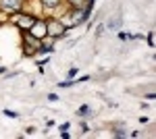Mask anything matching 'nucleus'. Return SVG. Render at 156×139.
<instances>
[{"label":"nucleus","mask_w":156,"mask_h":139,"mask_svg":"<svg viewBox=\"0 0 156 139\" xmlns=\"http://www.w3.org/2000/svg\"><path fill=\"white\" fill-rule=\"evenodd\" d=\"M46 35L58 40L62 35H67V27L60 19H46Z\"/></svg>","instance_id":"1"},{"label":"nucleus","mask_w":156,"mask_h":139,"mask_svg":"<svg viewBox=\"0 0 156 139\" xmlns=\"http://www.w3.org/2000/svg\"><path fill=\"white\" fill-rule=\"evenodd\" d=\"M12 23L17 25L21 31H27L31 25H34V21H36V17L34 15H29V12H21V11H17L15 15H12V19H11Z\"/></svg>","instance_id":"2"},{"label":"nucleus","mask_w":156,"mask_h":139,"mask_svg":"<svg viewBox=\"0 0 156 139\" xmlns=\"http://www.w3.org/2000/svg\"><path fill=\"white\" fill-rule=\"evenodd\" d=\"M27 33L34 35L36 40H42V37H46V19H36L34 25L27 29Z\"/></svg>","instance_id":"3"},{"label":"nucleus","mask_w":156,"mask_h":139,"mask_svg":"<svg viewBox=\"0 0 156 139\" xmlns=\"http://www.w3.org/2000/svg\"><path fill=\"white\" fill-rule=\"evenodd\" d=\"M67 4H69V9L73 11H77V9H94V0H67Z\"/></svg>","instance_id":"4"},{"label":"nucleus","mask_w":156,"mask_h":139,"mask_svg":"<svg viewBox=\"0 0 156 139\" xmlns=\"http://www.w3.org/2000/svg\"><path fill=\"white\" fill-rule=\"evenodd\" d=\"M0 6L6 12H17L21 11V0H0Z\"/></svg>","instance_id":"5"},{"label":"nucleus","mask_w":156,"mask_h":139,"mask_svg":"<svg viewBox=\"0 0 156 139\" xmlns=\"http://www.w3.org/2000/svg\"><path fill=\"white\" fill-rule=\"evenodd\" d=\"M77 116H79V118H90V116H94V108L87 106V104L79 106V108H77Z\"/></svg>","instance_id":"6"},{"label":"nucleus","mask_w":156,"mask_h":139,"mask_svg":"<svg viewBox=\"0 0 156 139\" xmlns=\"http://www.w3.org/2000/svg\"><path fill=\"white\" fill-rule=\"evenodd\" d=\"M40 4H42V9L54 11V9H58L60 4H62V0H40Z\"/></svg>","instance_id":"7"},{"label":"nucleus","mask_w":156,"mask_h":139,"mask_svg":"<svg viewBox=\"0 0 156 139\" xmlns=\"http://www.w3.org/2000/svg\"><path fill=\"white\" fill-rule=\"evenodd\" d=\"M112 135H115V137H127V131H125L123 127H117L115 131H112Z\"/></svg>","instance_id":"8"},{"label":"nucleus","mask_w":156,"mask_h":139,"mask_svg":"<svg viewBox=\"0 0 156 139\" xmlns=\"http://www.w3.org/2000/svg\"><path fill=\"white\" fill-rule=\"evenodd\" d=\"M121 25V17H115L112 21H108V29H117Z\"/></svg>","instance_id":"9"},{"label":"nucleus","mask_w":156,"mask_h":139,"mask_svg":"<svg viewBox=\"0 0 156 139\" xmlns=\"http://www.w3.org/2000/svg\"><path fill=\"white\" fill-rule=\"evenodd\" d=\"M4 116H9V118H19V114L12 112V110H4Z\"/></svg>","instance_id":"10"},{"label":"nucleus","mask_w":156,"mask_h":139,"mask_svg":"<svg viewBox=\"0 0 156 139\" xmlns=\"http://www.w3.org/2000/svg\"><path fill=\"white\" fill-rule=\"evenodd\" d=\"M75 75H77V69H75V67H73V69H69L67 77H69V79H75Z\"/></svg>","instance_id":"11"},{"label":"nucleus","mask_w":156,"mask_h":139,"mask_svg":"<svg viewBox=\"0 0 156 139\" xmlns=\"http://www.w3.org/2000/svg\"><path fill=\"white\" fill-rule=\"evenodd\" d=\"M48 102H58V96L56 93H48Z\"/></svg>","instance_id":"12"},{"label":"nucleus","mask_w":156,"mask_h":139,"mask_svg":"<svg viewBox=\"0 0 156 139\" xmlns=\"http://www.w3.org/2000/svg\"><path fill=\"white\" fill-rule=\"evenodd\" d=\"M148 44H150V46H154V33L148 35Z\"/></svg>","instance_id":"13"},{"label":"nucleus","mask_w":156,"mask_h":139,"mask_svg":"<svg viewBox=\"0 0 156 139\" xmlns=\"http://www.w3.org/2000/svg\"><path fill=\"white\" fill-rule=\"evenodd\" d=\"M60 137H62V139H69V137H71V135H69L67 131H60Z\"/></svg>","instance_id":"14"},{"label":"nucleus","mask_w":156,"mask_h":139,"mask_svg":"<svg viewBox=\"0 0 156 139\" xmlns=\"http://www.w3.org/2000/svg\"><path fill=\"white\" fill-rule=\"evenodd\" d=\"M81 131H83V133H87V131H90V127H87L85 123H81Z\"/></svg>","instance_id":"15"}]
</instances>
